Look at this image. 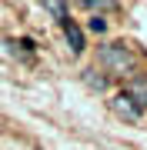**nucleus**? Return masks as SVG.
Wrapping results in <instances>:
<instances>
[{
	"label": "nucleus",
	"instance_id": "f257e3e1",
	"mask_svg": "<svg viewBox=\"0 0 147 150\" xmlns=\"http://www.w3.org/2000/svg\"><path fill=\"white\" fill-rule=\"evenodd\" d=\"M97 60L110 70V74H117V77H127V74L134 70V64H137V60H134V54H131L127 47H120V43L100 47V57H97Z\"/></svg>",
	"mask_w": 147,
	"mask_h": 150
},
{
	"label": "nucleus",
	"instance_id": "f03ea898",
	"mask_svg": "<svg viewBox=\"0 0 147 150\" xmlns=\"http://www.w3.org/2000/svg\"><path fill=\"white\" fill-rule=\"evenodd\" d=\"M110 107H114V110H117V113H120L124 120H137V117H141V110H144V107H141V103L134 100L131 93H114Z\"/></svg>",
	"mask_w": 147,
	"mask_h": 150
},
{
	"label": "nucleus",
	"instance_id": "7ed1b4c3",
	"mask_svg": "<svg viewBox=\"0 0 147 150\" xmlns=\"http://www.w3.org/2000/svg\"><path fill=\"white\" fill-rule=\"evenodd\" d=\"M60 30H64V37H67V43H70V50H74V54H80V50H84V30H80V23H77L74 17L64 13Z\"/></svg>",
	"mask_w": 147,
	"mask_h": 150
},
{
	"label": "nucleus",
	"instance_id": "20e7f679",
	"mask_svg": "<svg viewBox=\"0 0 147 150\" xmlns=\"http://www.w3.org/2000/svg\"><path fill=\"white\" fill-rule=\"evenodd\" d=\"M90 27L100 33V30H107V23H104V17H94V20H90Z\"/></svg>",
	"mask_w": 147,
	"mask_h": 150
}]
</instances>
